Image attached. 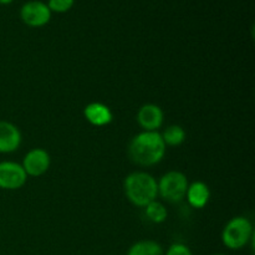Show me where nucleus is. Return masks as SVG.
I'll return each instance as SVG.
<instances>
[{"label":"nucleus","instance_id":"0eeeda50","mask_svg":"<svg viewBox=\"0 0 255 255\" xmlns=\"http://www.w3.org/2000/svg\"><path fill=\"white\" fill-rule=\"evenodd\" d=\"M51 164L49 152L44 148H32L24 156L21 167L27 177H40L46 173Z\"/></svg>","mask_w":255,"mask_h":255},{"label":"nucleus","instance_id":"20e7f679","mask_svg":"<svg viewBox=\"0 0 255 255\" xmlns=\"http://www.w3.org/2000/svg\"><path fill=\"white\" fill-rule=\"evenodd\" d=\"M188 178L181 171H169L157 182L158 196L169 203H179L186 198Z\"/></svg>","mask_w":255,"mask_h":255},{"label":"nucleus","instance_id":"9d476101","mask_svg":"<svg viewBox=\"0 0 255 255\" xmlns=\"http://www.w3.org/2000/svg\"><path fill=\"white\" fill-rule=\"evenodd\" d=\"M84 116L90 125L96 127L107 126L114 120V114L107 105L91 102L84 109Z\"/></svg>","mask_w":255,"mask_h":255},{"label":"nucleus","instance_id":"2eb2a0df","mask_svg":"<svg viewBox=\"0 0 255 255\" xmlns=\"http://www.w3.org/2000/svg\"><path fill=\"white\" fill-rule=\"evenodd\" d=\"M74 4L75 0H49L47 1V6H49L50 11L57 12V14L67 12L69 10H71Z\"/></svg>","mask_w":255,"mask_h":255},{"label":"nucleus","instance_id":"dca6fc26","mask_svg":"<svg viewBox=\"0 0 255 255\" xmlns=\"http://www.w3.org/2000/svg\"><path fill=\"white\" fill-rule=\"evenodd\" d=\"M163 255H193L191 248L183 243H173L168 247Z\"/></svg>","mask_w":255,"mask_h":255},{"label":"nucleus","instance_id":"423d86ee","mask_svg":"<svg viewBox=\"0 0 255 255\" xmlns=\"http://www.w3.org/2000/svg\"><path fill=\"white\" fill-rule=\"evenodd\" d=\"M27 181L21 164L12 161L0 162V189L4 191H16Z\"/></svg>","mask_w":255,"mask_h":255},{"label":"nucleus","instance_id":"4468645a","mask_svg":"<svg viewBox=\"0 0 255 255\" xmlns=\"http://www.w3.org/2000/svg\"><path fill=\"white\" fill-rule=\"evenodd\" d=\"M144 216L149 222L154 224H161L168 217V211L166 207L158 201H153L144 207Z\"/></svg>","mask_w":255,"mask_h":255},{"label":"nucleus","instance_id":"f257e3e1","mask_svg":"<svg viewBox=\"0 0 255 255\" xmlns=\"http://www.w3.org/2000/svg\"><path fill=\"white\" fill-rule=\"evenodd\" d=\"M166 154V144L158 131H142L131 139L128 157L139 167L158 164Z\"/></svg>","mask_w":255,"mask_h":255},{"label":"nucleus","instance_id":"f3484780","mask_svg":"<svg viewBox=\"0 0 255 255\" xmlns=\"http://www.w3.org/2000/svg\"><path fill=\"white\" fill-rule=\"evenodd\" d=\"M12 1H14V0H0V5H9L11 4Z\"/></svg>","mask_w":255,"mask_h":255},{"label":"nucleus","instance_id":"f8f14e48","mask_svg":"<svg viewBox=\"0 0 255 255\" xmlns=\"http://www.w3.org/2000/svg\"><path fill=\"white\" fill-rule=\"evenodd\" d=\"M163 248L156 241H138L129 247L127 255H163Z\"/></svg>","mask_w":255,"mask_h":255},{"label":"nucleus","instance_id":"6e6552de","mask_svg":"<svg viewBox=\"0 0 255 255\" xmlns=\"http://www.w3.org/2000/svg\"><path fill=\"white\" fill-rule=\"evenodd\" d=\"M163 111L154 104L143 105L137 112V124L143 131H157L163 125Z\"/></svg>","mask_w":255,"mask_h":255},{"label":"nucleus","instance_id":"a211bd4d","mask_svg":"<svg viewBox=\"0 0 255 255\" xmlns=\"http://www.w3.org/2000/svg\"><path fill=\"white\" fill-rule=\"evenodd\" d=\"M212 255H226V254H222V253H217V254H212Z\"/></svg>","mask_w":255,"mask_h":255},{"label":"nucleus","instance_id":"39448f33","mask_svg":"<svg viewBox=\"0 0 255 255\" xmlns=\"http://www.w3.org/2000/svg\"><path fill=\"white\" fill-rule=\"evenodd\" d=\"M51 15L47 4L41 0H30L20 7V19L30 27L45 26L51 20Z\"/></svg>","mask_w":255,"mask_h":255},{"label":"nucleus","instance_id":"9b49d317","mask_svg":"<svg viewBox=\"0 0 255 255\" xmlns=\"http://www.w3.org/2000/svg\"><path fill=\"white\" fill-rule=\"evenodd\" d=\"M211 198V189L204 182L196 181L188 184L186 193V199L192 208L202 209L208 204Z\"/></svg>","mask_w":255,"mask_h":255},{"label":"nucleus","instance_id":"7ed1b4c3","mask_svg":"<svg viewBox=\"0 0 255 255\" xmlns=\"http://www.w3.org/2000/svg\"><path fill=\"white\" fill-rule=\"evenodd\" d=\"M254 237V228L251 219L244 216L233 217L222 231V243L229 251L246 248Z\"/></svg>","mask_w":255,"mask_h":255},{"label":"nucleus","instance_id":"ddd939ff","mask_svg":"<svg viewBox=\"0 0 255 255\" xmlns=\"http://www.w3.org/2000/svg\"><path fill=\"white\" fill-rule=\"evenodd\" d=\"M161 136L166 146L177 147L181 146V144L186 141V131H184L183 127H181L179 125H172V126H168L164 129L163 133H161Z\"/></svg>","mask_w":255,"mask_h":255},{"label":"nucleus","instance_id":"f03ea898","mask_svg":"<svg viewBox=\"0 0 255 255\" xmlns=\"http://www.w3.org/2000/svg\"><path fill=\"white\" fill-rule=\"evenodd\" d=\"M124 191L126 198L139 208H144L158 197L156 178L144 171L129 173L124 181Z\"/></svg>","mask_w":255,"mask_h":255},{"label":"nucleus","instance_id":"1a4fd4ad","mask_svg":"<svg viewBox=\"0 0 255 255\" xmlns=\"http://www.w3.org/2000/svg\"><path fill=\"white\" fill-rule=\"evenodd\" d=\"M21 144V132L9 121H0V153L7 154L16 151Z\"/></svg>","mask_w":255,"mask_h":255}]
</instances>
